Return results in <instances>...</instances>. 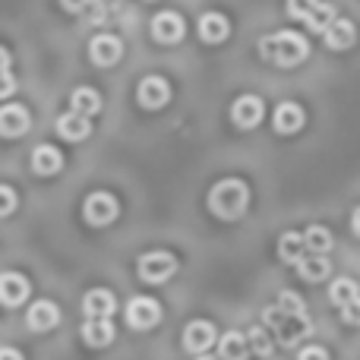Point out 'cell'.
Wrapping results in <instances>:
<instances>
[{"label": "cell", "instance_id": "6da1fadb", "mask_svg": "<svg viewBox=\"0 0 360 360\" xmlns=\"http://www.w3.org/2000/svg\"><path fill=\"white\" fill-rule=\"evenodd\" d=\"M262 323H266V329L278 338L281 348H294L300 338H307L313 332L304 300L291 291L278 294V300L262 310Z\"/></svg>", "mask_w": 360, "mask_h": 360}, {"label": "cell", "instance_id": "7a4b0ae2", "mask_svg": "<svg viewBox=\"0 0 360 360\" xmlns=\"http://www.w3.org/2000/svg\"><path fill=\"white\" fill-rule=\"evenodd\" d=\"M259 54L262 60H269L272 67H297L300 60H307L310 54V44L300 32H291V29H281L275 35H266L259 41Z\"/></svg>", "mask_w": 360, "mask_h": 360}, {"label": "cell", "instance_id": "3957f363", "mask_svg": "<svg viewBox=\"0 0 360 360\" xmlns=\"http://www.w3.org/2000/svg\"><path fill=\"white\" fill-rule=\"evenodd\" d=\"M250 205V186L237 177H224L218 180L209 190V212L221 221H237Z\"/></svg>", "mask_w": 360, "mask_h": 360}, {"label": "cell", "instance_id": "277c9868", "mask_svg": "<svg viewBox=\"0 0 360 360\" xmlns=\"http://www.w3.org/2000/svg\"><path fill=\"white\" fill-rule=\"evenodd\" d=\"M136 272L146 285H165L171 275L177 272V259L165 250H155V253H143L136 262Z\"/></svg>", "mask_w": 360, "mask_h": 360}, {"label": "cell", "instance_id": "5b68a950", "mask_svg": "<svg viewBox=\"0 0 360 360\" xmlns=\"http://www.w3.org/2000/svg\"><path fill=\"white\" fill-rule=\"evenodd\" d=\"M120 205L117 199L111 196V193L105 190H95L86 196V202H82V218H86L89 224H95V228H105V224H111L114 218H117Z\"/></svg>", "mask_w": 360, "mask_h": 360}, {"label": "cell", "instance_id": "8992f818", "mask_svg": "<svg viewBox=\"0 0 360 360\" xmlns=\"http://www.w3.org/2000/svg\"><path fill=\"white\" fill-rule=\"evenodd\" d=\"M266 117V105H262L259 95H240V98L231 105V120H234L240 130H253L262 124Z\"/></svg>", "mask_w": 360, "mask_h": 360}, {"label": "cell", "instance_id": "52a82bcc", "mask_svg": "<svg viewBox=\"0 0 360 360\" xmlns=\"http://www.w3.org/2000/svg\"><path fill=\"white\" fill-rule=\"evenodd\" d=\"M127 323L133 329H152L162 323V304L155 297H133L127 304Z\"/></svg>", "mask_w": 360, "mask_h": 360}, {"label": "cell", "instance_id": "ba28073f", "mask_svg": "<svg viewBox=\"0 0 360 360\" xmlns=\"http://www.w3.org/2000/svg\"><path fill=\"white\" fill-rule=\"evenodd\" d=\"M120 54H124V41L111 32H101L89 41V57H92L95 67H114L120 60Z\"/></svg>", "mask_w": 360, "mask_h": 360}, {"label": "cell", "instance_id": "9c48e42d", "mask_svg": "<svg viewBox=\"0 0 360 360\" xmlns=\"http://www.w3.org/2000/svg\"><path fill=\"white\" fill-rule=\"evenodd\" d=\"M184 32H186V22L174 10H162L152 19V38H155L158 44H177L180 38H184Z\"/></svg>", "mask_w": 360, "mask_h": 360}, {"label": "cell", "instance_id": "30bf717a", "mask_svg": "<svg viewBox=\"0 0 360 360\" xmlns=\"http://www.w3.org/2000/svg\"><path fill=\"white\" fill-rule=\"evenodd\" d=\"M215 338H218V332H215V326L209 323V319H193L190 326L184 329V348L190 351V354H205V351L215 345Z\"/></svg>", "mask_w": 360, "mask_h": 360}, {"label": "cell", "instance_id": "8fae6325", "mask_svg": "<svg viewBox=\"0 0 360 360\" xmlns=\"http://www.w3.org/2000/svg\"><path fill=\"white\" fill-rule=\"evenodd\" d=\"M136 98H139V105L149 108V111H158V108H165V105H168V98H171L168 79H162V76H146V79L139 82Z\"/></svg>", "mask_w": 360, "mask_h": 360}, {"label": "cell", "instance_id": "7c38bea8", "mask_svg": "<svg viewBox=\"0 0 360 360\" xmlns=\"http://www.w3.org/2000/svg\"><path fill=\"white\" fill-rule=\"evenodd\" d=\"M304 120H307L304 108L294 105V101H281V105L275 108V114H272V127H275V133H281V136L297 133L300 127H304Z\"/></svg>", "mask_w": 360, "mask_h": 360}, {"label": "cell", "instance_id": "4fadbf2b", "mask_svg": "<svg viewBox=\"0 0 360 360\" xmlns=\"http://www.w3.org/2000/svg\"><path fill=\"white\" fill-rule=\"evenodd\" d=\"M25 130H29V111H25L22 105L6 101V105L0 108V133H4L6 139H16V136H22Z\"/></svg>", "mask_w": 360, "mask_h": 360}, {"label": "cell", "instance_id": "5bb4252c", "mask_svg": "<svg viewBox=\"0 0 360 360\" xmlns=\"http://www.w3.org/2000/svg\"><path fill=\"white\" fill-rule=\"evenodd\" d=\"M25 323H29L32 332H48L60 323V310H57V304H51V300H35V304L29 307V313H25Z\"/></svg>", "mask_w": 360, "mask_h": 360}, {"label": "cell", "instance_id": "9a60e30c", "mask_svg": "<svg viewBox=\"0 0 360 360\" xmlns=\"http://www.w3.org/2000/svg\"><path fill=\"white\" fill-rule=\"evenodd\" d=\"M231 35V22L224 13H202L199 16V38H202L205 44H221L224 38Z\"/></svg>", "mask_w": 360, "mask_h": 360}, {"label": "cell", "instance_id": "2e32d148", "mask_svg": "<svg viewBox=\"0 0 360 360\" xmlns=\"http://www.w3.org/2000/svg\"><path fill=\"white\" fill-rule=\"evenodd\" d=\"M114 307H117V300H114V294L105 291V288H95V291H89L86 297H82V313H86L89 319H111Z\"/></svg>", "mask_w": 360, "mask_h": 360}, {"label": "cell", "instance_id": "e0dca14e", "mask_svg": "<svg viewBox=\"0 0 360 360\" xmlns=\"http://www.w3.org/2000/svg\"><path fill=\"white\" fill-rule=\"evenodd\" d=\"M29 278L19 272H4V278H0V300H4V307H19L25 297H29Z\"/></svg>", "mask_w": 360, "mask_h": 360}, {"label": "cell", "instance_id": "ac0fdd59", "mask_svg": "<svg viewBox=\"0 0 360 360\" xmlns=\"http://www.w3.org/2000/svg\"><path fill=\"white\" fill-rule=\"evenodd\" d=\"M60 168H63V155H60V149H54V146H48V143L35 146V152H32V171H35V174H41V177H54Z\"/></svg>", "mask_w": 360, "mask_h": 360}, {"label": "cell", "instance_id": "d6986e66", "mask_svg": "<svg viewBox=\"0 0 360 360\" xmlns=\"http://www.w3.org/2000/svg\"><path fill=\"white\" fill-rule=\"evenodd\" d=\"M92 117H82V114L76 111H67L57 117V133H60L67 143H82V139L92 133V124H89Z\"/></svg>", "mask_w": 360, "mask_h": 360}, {"label": "cell", "instance_id": "ffe728a7", "mask_svg": "<svg viewBox=\"0 0 360 360\" xmlns=\"http://www.w3.org/2000/svg\"><path fill=\"white\" fill-rule=\"evenodd\" d=\"M114 335H117V329L111 319H86V326H82V342L89 348H108Z\"/></svg>", "mask_w": 360, "mask_h": 360}, {"label": "cell", "instance_id": "44dd1931", "mask_svg": "<svg viewBox=\"0 0 360 360\" xmlns=\"http://www.w3.org/2000/svg\"><path fill=\"white\" fill-rule=\"evenodd\" d=\"M307 237L304 234H297V231H288V234H281V240H278V256L285 262H291V266H300V262L307 259Z\"/></svg>", "mask_w": 360, "mask_h": 360}, {"label": "cell", "instance_id": "7402d4cb", "mask_svg": "<svg viewBox=\"0 0 360 360\" xmlns=\"http://www.w3.org/2000/svg\"><path fill=\"white\" fill-rule=\"evenodd\" d=\"M323 38H326V48L345 51V48H351V44H354L357 29H354V22H351V19H342V16H338L335 22H332V29L326 32Z\"/></svg>", "mask_w": 360, "mask_h": 360}, {"label": "cell", "instance_id": "603a6c76", "mask_svg": "<svg viewBox=\"0 0 360 360\" xmlns=\"http://www.w3.org/2000/svg\"><path fill=\"white\" fill-rule=\"evenodd\" d=\"M101 95L95 92V89H89V86H79L73 95H70V111H76V114H82V117H95V114L101 111Z\"/></svg>", "mask_w": 360, "mask_h": 360}, {"label": "cell", "instance_id": "cb8c5ba5", "mask_svg": "<svg viewBox=\"0 0 360 360\" xmlns=\"http://www.w3.org/2000/svg\"><path fill=\"white\" fill-rule=\"evenodd\" d=\"M247 351H250V342L243 332H224L218 338V357L221 360H247Z\"/></svg>", "mask_w": 360, "mask_h": 360}, {"label": "cell", "instance_id": "d4e9b609", "mask_svg": "<svg viewBox=\"0 0 360 360\" xmlns=\"http://www.w3.org/2000/svg\"><path fill=\"white\" fill-rule=\"evenodd\" d=\"M297 272H300V278H304V281H323L326 275L332 272V262L326 259V256L310 253V256H307V259L297 266Z\"/></svg>", "mask_w": 360, "mask_h": 360}, {"label": "cell", "instance_id": "484cf974", "mask_svg": "<svg viewBox=\"0 0 360 360\" xmlns=\"http://www.w3.org/2000/svg\"><path fill=\"white\" fill-rule=\"evenodd\" d=\"M360 297V285L354 278H335L332 281V288H329V300L335 307H348L351 300H357Z\"/></svg>", "mask_w": 360, "mask_h": 360}, {"label": "cell", "instance_id": "4316f807", "mask_svg": "<svg viewBox=\"0 0 360 360\" xmlns=\"http://www.w3.org/2000/svg\"><path fill=\"white\" fill-rule=\"evenodd\" d=\"M304 237H307V250H310V253L326 256L332 250V231L323 228V224H313V228H307Z\"/></svg>", "mask_w": 360, "mask_h": 360}, {"label": "cell", "instance_id": "83f0119b", "mask_svg": "<svg viewBox=\"0 0 360 360\" xmlns=\"http://www.w3.org/2000/svg\"><path fill=\"white\" fill-rule=\"evenodd\" d=\"M326 0H288V16L291 19H300V22H310L313 16L319 13Z\"/></svg>", "mask_w": 360, "mask_h": 360}, {"label": "cell", "instance_id": "f1b7e54d", "mask_svg": "<svg viewBox=\"0 0 360 360\" xmlns=\"http://www.w3.org/2000/svg\"><path fill=\"white\" fill-rule=\"evenodd\" d=\"M250 351H256L259 357H269L275 348V338H269V329L266 326H256V329H250Z\"/></svg>", "mask_w": 360, "mask_h": 360}, {"label": "cell", "instance_id": "f546056e", "mask_svg": "<svg viewBox=\"0 0 360 360\" xmlns=\"http://www.w3.org/2000/svg\"><path fill=\"white\" fill-rule=\"evenodd\" d=\"M342 319H345L348 326H360V297L351 300L348 307H342Z\"/></svg>", "mask_w": 360, "mask_h": 360}, {"label": "cell", "instance_id": "4dcf8cb0", "mask_svg": "<svg viewBox=\"0 0 360 360\" xmlns=\"http://www.w3.org/2000/svg\"><path fill=\"white\" fill-rule=\"evenodd\" d=\"M297 360H329V351L319 348V345H310V348H304L297 354Z\"/></svg>", "mask_w": 360, "mask_h": 360}, {"label": "cell", "instance_id": "1f68e13d", "mask_svg": "<svg viewBox=\"0 0 360 360\" xmlns=\"http://www.w3.org/2000/svg\"><path fill=\"white\" fill-rule=\"evenodd\" d=\"M0 196H4V215H13V209H16V193H13V186L4 184Z\"/></svg>", "mask_w": 360, "mask_h": 360}, {"label": "cell", "instance_id": "d6a6232c", "mask_svg": "<svg viewBox=\"0 0 360 360\" xmlns=\"http://www.w3.org/2000/svg\"><path fill=\"white\" fill-rule=\"evenodd\" d=\"M92 4L95 0H60V6L63 10H70V13H86Z\"/></svg>", "mask_w": 360, "mask_h": 360}, {"label": "cell", "instance_id": "836d02e7", "mask_svg": "<svg viewBox=\"0 0 360 360\" xmlns=\"http://www.w3.org/2000/svg\"><path fill=\"white\" fill-rule=\"evenodd\" d=\"M0 360H25V357L19 354L16 348H4V354H0Z\"/></svg>", "mask_w": 360, "mask_h": 360}, {"label": "cell", "instance_id": "e575fe53", "mask_svg": "<svg viewBox=\"0 0 360 360\" xmlns=\"http://www.w3.org/2000/svg\"><path fill=\"white\" fill-rule=\"evenodd\" d=\"M351 228H354V234L360 237V205L354 209V218H351Z\"/></svg>", "mask_w": 360, "mask_h": 360}, {"label": "cell", "instance_id": "d590c367", "mask_svg": "<svg viewBox=\"0 0 360 360\" xmlns=\"http://www.w3.org/2000/svg\"><path fill=\"white\" fill-rule=\"evenodd\" d=\"M196 360H221V357H212V354H199Z\"/></svg>", "mask_w": 360, "mask_h": 360}]
</instances>
